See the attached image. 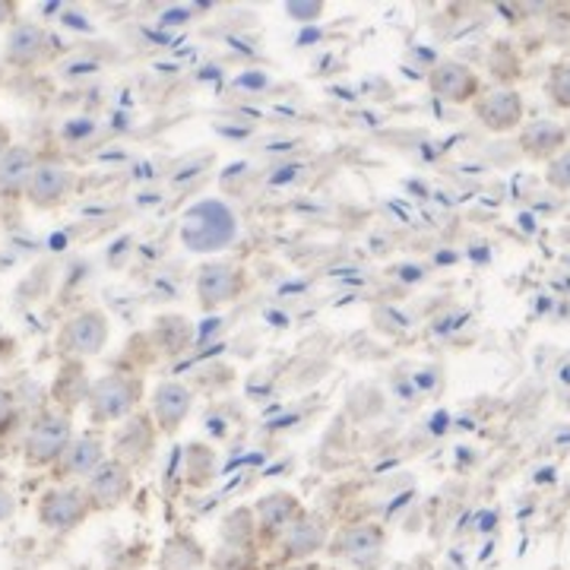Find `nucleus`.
Returning <instances> with one entry per match:
<instances>
[{"label": "nucleus", "instance_id": "f257e3e1", "mask_svg": "<svg viewBox=\"0 0 570 570\" xmlns=\"http://www.w3.org/2000/svg\"><path fill=\"white\" fill-rule=\"evenodd\" d=\"M235 238L238 219L222 200H200L181 215V244L193 254H219Z\"/></svg>", "mask_w": 570, "mask_h": 570}, {"label": "nucleus", "instance_id": "f03ea898", "mask_svg": "<svg viewBox=\"0 0 570 570\" xmlns=\"http://www.w3.org/2000/svg\"><path fill=\"white\" fill-rule=\"evenodd\" d=\"M142 383L137 378H127V374H108V378H98L86 393V403H89V419L95 425H115L134 415V409L140 403Z\"/></svg>", "mask_w": 570, "mask_h": 570}, {"label": "nucleus", "instance_id": "7ed1b4c3", "mask_svg": "<svg viewBox=\"0 0 570 570\" xmlns=\"http://www.w3.org/2000/svg\"><path fill=\"white\" fill-rule=\"evenodd\" d=\"M73 441V422L67 412H45L39 415L29 434H25V463L29 466H51V463H61L64 451L71 447Z\"/></svg>", "mask_w": 570, "mask_h": 570}, {"label": "nucleus", "instance_id": "20e7f679", "mask_svg": "<svg viewBox=\"0 0 570 570\" xmlns=\"http://www.w3.org/2000/svg\"><path fill=\"white\" fill-rule=\"evenodd\" d=\"M108 317L102 310H80L57 332V349L67 358L98 356L108 342Z\"/></svg>", "mask_w": 570, "mask_h": 570}, {"label": "nucleus", "instance_id": "39448f33", "mask_svg": "<svg viewBox=\"0 0 570 570\" xmlns=\"http://www.w3.org/2000/svg\"><path fill=\"white\" fill-rule=\"evenodd\" d=\"M93 504L86 488H76V485H57L42 495L39 500V520L54 532H71L80 522L89 517Z\"/></svg>", "mask_w": 570, "mask_h": 570}, {"label": "nucleus", "instance_id": "423d86ee", "mask_svg": "<svg viewBox=\"0 0 570 570\" xmlns=\"http://www.w3.org/2000/svg\"><path fill=\"white\" fill-rule=\"evenodd\" d=\"M130 488H134V475H130V466H124L120 460H105L86 478V495L95 510H115L118 504L130 498Z\"/></svg>", "mask_w": 570, "mask_h": 570}, {"label": "nucleus", "instance_id": "0eeeda50", "mask_svg": "<svg viewBox=\"0 0 570 570\" xmlns=\"http://www.w3.org/2000/svg\"><path fill=\"white\" fill-rule=\"evenodd\" d=\"M473 112L492 134H510V130L522 127L526 105H522V95L517 89H492V93L475 98Z\"/></svg>", "mask_w": 570, "mask_h": 570}, {"label": "nucleus", "instance_id": "6e6552de", "mask_svg": "<svg viewBox=\"0 0 570 570\" xmlns=\"http://www.w3.org/2000/svg\"><path fill=\"white\" fill-rule=\"evenodd\" d=\"M428 86L431 93L444 102H453V105H463V102H473L478 95V76L469 64L463 61H441L431 76H428Z\"/></svg>", "mask_w": 570, "mask_h": 570}, {"label": "nucleus", "instance_id": "1a4fd4ad", "mask_svg": "<svg viewBox=\"0 0 570 570\" xmlns=\"http://www.w3.org/2000/svg\"><path fill=\"white\" fill-rule=\"evenodd\" d=\"M73 181H76V175L67 166H61V162H39L32 181H29L25 197H29L32 207L51 210V207H57V203L67 200V193L73 190Z\"/></svg>", "mask_w": 570, "mask_h": 570}, {"label": "nucleus", "instance_id": "9d476101", "mask_svg": "<svg viewBox=\"0 0 570 570\" xmlns=\"http://www.w3.org/2000/svg\"><path fill=\"white\" fill-rule=\"evenodd\" d=\"M383 548V529L374 526V522H358V526H349L342 529L336 539H332L330 551L342 561H352V564H368L374 561Z\"/></svg>", "mask_w": 570, "mask_h": 570}, {"label": "nucleus", "instance_id": "9b49d317", "mask_svg": "<svg viewBox=\"0 0 570 570\" xmlns=\"http://www.w3.org/2000/svg\"><path fill=\"white\" fill-rule=\"evenodd\" d=\"M190 405H193V393H190V387L178 383V380H166V383H159V387H156V393H152V419H156L159 431L175 434L178 428L184 425V419L190 415Z\"/></svg>", "mask_w": 570, "mask_h": 570}, {"label": "nucleus", "instance_id": "f8f14e48", "mask_svg": "<svg viewBox=\"0 0 570 570\" xmlns=\"http://www.w3.org/2000/svg\"><path fill=\"white\" fill-rule=\"evenodd\" d=\"M48 48V32L32 20H20L7 32V45H3V61L10 67H32Z\"/></svg>", "mask_w": 570, "mask_h": 570}, {"label": "nucleus", "instance_id": "ddd939ff", "mask_svg": "<svg viewBox=\"0 0 570 570\" xmlns=\"http://www.w3.org/2000/svg\"><path fill=\"white\" fill-rule=\"evenodd\" d=\"M241 288V273L232 263H203L197 273V295L203 308H219L232 302Z\"/></svg>", "mask_w": 570, "mask_h": 570}, {"label": "nucleus", "instance_id": "4468645a", "mask_svg": "<svg viewBox=\"0 0 570 570\" xmlns=\"http://www.w3.org/2000/svg\"><path fill=\"white\" fill-rule=\"evenodd\" d=\"M520 149L529 156V159H542V162H551L555 156H561L568 149V130L555 120H529L520 130Z\"/></svg>", "mask_w": 570, "mask_h": 570}, {"label": "nucleus", "instance_id": "2eb2a0df", "mask_svg": "<svg viewBox=\"0 0 570 570\" xmlns=\"http://www.w3.org/2000/svg\"><path fill=\"white\" fill-rule=\"evenodd\" d=\"M102 463H105V441L95 431H86V434L73 437L71 447L57 463V473L67 478H89Z\"/></svg>", "mask_w": 570, "mask_h": 570}, {"label": "nucleus", "instance_id": "dca6fc26", "mask_svg": "<svg viewBox=\"0 0 570 570\" xmlns=\"http://www.w3.org/2000/svg\"><path fill=\"white\" fill-rule=\"evenodd\" d=\"M35 168H39L35 152L23 142H13L7 156L0 159V197H23Z\"/></svg>", "mask_w": 570, "mask_h": 570}, {"label": "nucleus", "instance_id": "f3484780", "mask_svg": "<svg viewBox=\"0 0 570 570\" xmlns=\"http://www.w3.org/2000/svg\"><path fill=\"white\" fill-rule=\"evenodd\" d=\"M324 546H327V526L317 517L302 514L298 520L285 529L283 548L288 558H310L314 551H320Z\"/></svg>", "mask_w": 570, "mask_h": 570}, {"label": "nucleus", "instance_id": "a211bd4d", "mask_svg": "<svg viewBox=\"0 0 570 570\" xmlns=\"http://www.w3.org/2000/svg\"><path fill=\"white\" fill-rule=\"evenodd\" d=\"M115 451L124 466H130V463H142L149 451H152V425L140 419V415H134L127 425L120 428V434L115 437Z\"/></svg>", "mask_w": 570, "mask_h": 570}, {"label": "nucleus", "instance_id": "6ab92c4d", "mask_svg": "<svg viewBox=\"0 0 570 570\" xmlns=\"http://www.w3.org/2000/svg\"><path fill=\"white\" fill-rule=\"evenodd\" d=\"M298 517H302L298 500L292 498V495H283V492L266 495V498L257 504V520H261V529H266V532L288 529V526L298 520Z\"/></svg>", "mask_w": 570, "mask_h": 570}, {"label": "nucleus", "instance_id": "aec40b11", "mask_svg": "<svg viewBox=\"0 0 570 570\" xmlns=\"http://www.w3.org/2000/svg\"><path fill=\"white\" fill-rule=\"evenodd\" d=\"M546 93H548V98L558 105V108L570 112V57L568 61H558V64L548 71Z\"/></svg>", "mask_w": 570, "mask_h": 570}, {"label": "nucleus", "instance_id": "412c9836", "mask_svg": "<svg viewBox=\"0 0 570 570\" xmlns=\"http://www.w3.org/2000/svg\"><path fill=\"white\" fill-rule=\"evenodd\" d=\"M546 181L548 188L570 193V149H564L561 156H555L546 166Z\"/></svg>", "mask_w": 570, "mask_h": 570}, {"label": "nucleus", "instance_id": "4be33fe9", "mask_svg": "<svg viewBox=\"0 0 570 570\" xmlns=\"http://www.w3.org/2000/svg\"><path fill=\"white\" fill-rule=\"evenodd\" d=\"M13 510H17V498H13V492L7 488V485H0V522H7L13 517Z\"/></svg>", "mask_w": 570, "mask_h": 570}, {"label": "nucleus", "instance_id": "5701e85b", "mask_svg": "<svg viewBox=\"0 0 570 570\" xmlns=\"http://www.w3.org/2000/svg\"><path fill=\"white\" fill-rule=\"evenodd\" d=\"M285 10H288V17H298V20H314V17H320L324 3H314V7H298V0H295V3H288Z\"/></svg>", "mask_w": 570, "mask_h": 570}, {"label": "nucleus", "instance_id": "b1692460", "mask_svg": "<svg viewBox=\"0 0 570 570\" xmlns=\"http://www.w3.org/2000/svg\"><path fill=\"white\" fill-rule=\"evenodd\" d=\"M10 415V393H7V387L0 383V422Z\"/></svg>", "mask_w": 570, "mask_h": 570}, {"label": "nucleus", "instance_id": "393cba45", "mask_svg": "<svg viewBox=\"0 0 570 570\" xmlns=\"http://www.w3.org/2000/svg\"><path fill=\"white\" fill-rule=\"evenodd\" d=\"M10 20H13V3L0 0V25H7Z\"/></svg>", "mask_w": 570, "mask_h": 570}, {"label": "nucleus", "instance_id": "a878e982", "mask_svg": "<svg viewBox=\"0 0 570 570\" xmlns=\"http://www.w3.org/2000/svg\"><path fill=\"white\" fill-rule=\"evenodd\" d=\"M10 146H13V142H10V134H7V130L0 127V159L7 156V149H10Z\"/></svg>", "mask_w": 570, "mask_h": 570}, {"label": "nucleus", "instance_id": "bb28decb", "mask_svg": "<svg viewBox=\"0 0 570 570\" xmlns=\"http://www.w3.org/2000/svg\"><path fill=\"white\" fill-rule=\"evenodd\" d=\"M0 71H3V54H0Z\"/></svg>", "mask_w": 570, "mask_h": 570}]
</instances>
